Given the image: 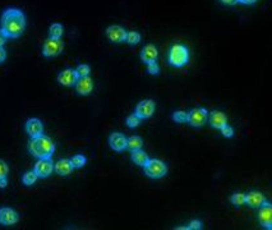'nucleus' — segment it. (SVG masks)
Segmentation results:
<instances>
[{"label":"nucleus","mask_w":272,"mask_h":230,"mask_svg":"<svg viewBox=\"0 0 272 230\" xmlns=\"http://www.w3.org/2000/svg\"><path fill=\"white\" fill-rule=\"evenodd\" d=\"M1 28L8 38H17L22 36L26 30V16L20 9L17 8H9L4 10L1 20H0Z\"/></svg>","instance_id":"1"},{"label":"nucleus","mask_w":272,"mask_h":230,"mask_svg":"<svg viewBox=\"0 0 272 230\" xmlns=\"http://www.w3.org/2000/svg\"><path fill=\"white\" fill-rule=\"evenodd\" d=\"M28 149L37 159H50L55 151V145L49 137L41 134L31 138Z\"/></svg>","instance_id":"2"},{"label":"nucleus","mask_w":272,"mask_h":230,"mask_svg":"<svg viewBox=\"0 0 272 230\" xmlns=\"http://www.w3.org/2000/svg\"><path fill=\"white\" fill-rule=\"evenodd\" d=\"M189 50L183 44L173 45L169 53V63L175 68H181L188 64Z\"/></svg>","instance_id":"3"},{"label":"nucleus","mask_w":272,"mask_h":230,"mask_svg":"<svg viewBox=\"0 0 272 230\" xmlns=\"http://www.w3.org/2000/svg\"><path fill=\"white\" fill-rule=\"evenodd\" d=\"M143 169H145L146 175L152 178V179H160V178L166 175V172H168L166 164L157 159H148V161L143 166Z\"/></svg>","instance_id":"4"},{"label":"nucleus","mask_w":272,"mask_h":230,"mask_svg":"<svg viewBox=\"0 0 272 230\" xmlns=\"http://www.w3.org/2000/svg\"><path fill=\"white\" fill-rule=\"evenodd\" d=\"M64 50V42L60 38H49L45 41L44 48H42V55L46 58H54L60 55Z\"/></svg>","instance_id":"5"},{"label":"nucleus","mask_w":272,"mask_h":230,"mask_svg":"<svg viewBox=\"0 0 272 230\" xmlns=\"http://www.w3.org/2000/svg\"><path fill=\"white\" fill-rule=\"evenodd\" d=\"M209 119V112L205 108H195L188 113V119L187 122L194 127V128H201Z\"/></svg>","instance_id":"6"},{"label":"nucleus","mask_w":272,"mask_h":230,"mask_svg":"<svg viewBox=\"0 0 272 230\" xmlns=\"http://www.w3.org/2000/svg\"><path fill=\"white\" fill-rule=\"evenodd\" d=\"M34 172H36L37 178H47L51 175V172H54V163L50 159H39L35 164Z\"/></svg>","instance_id":"7"},{"label":"nucleus","mask_w":272,"mask_h":230,"mask_svg":"<svg viewBox=\"0 0 272 230\" xmlns=\"http://www.w3.org/2000/svg\"><path fill=\"white\" fill-rule=\"evenodd\" d=\"M106 36H108V38L111 42H114V44H121V42H124L125 38H127V31L121 27V26L113 24V26L106 28Z\"/></svg>","instance_id":"8"},{"label":"nucleus","mask_w":272,"mask_h":230,"mask_svg":"<svg viewBox=\"0 0 272 230\" xmlns=\"http://www.w3.org/2000/svg\"><path fill=\"white\" fill-rule=\"evenodd\" d=\"M155 102L152 100H142L136 108L135 114L139 119H148L151 118L155 113Z\"/></svg>","instance_id":"9"},{"label":"nucleus","mask_w":272,"mask_h":230,"mask_svg":"<svg viewBox=\"0 0 272 230\" xmlns=\"http://www.w3.org/2000/svg\"><path fill=\"white\" fill-rule=\"evenodd\" d=\"M259 223L265 229L271 230L272 229V206L271 203L266 201L261 206V210L258 213Z\"/></svg>","instance_id":"10"},{"label":"nucleus","mask_w":272,"mask_h":230,"mask_svg":"<svg viewBox=\"0 0 272 230\" xmlns=\"http://www.w3.org/2000/svg\"><path fill=\"white\" fill-rule=\"evenodd\" d=\"M19 221V215L16 210L10 207L0 209V224L1 225H14Z\"/></svg>","instance_id":"11"},{"label":"nucleus","mask_w":272,"mask_h":230,"mask_svg":"<svg viewBox=\"0 0 272 230\" xmlns=\"http://www.w3.org/2000/svg\"><path fill=\"white\" fill-rule=\"evenodd\" d=\"M78 75L76 69H71V68H68V69H64L59 73L58 76V82L60 83V85L65 86V87H72V86L76 85V82L78 81Z\"/></svg>","instance_id":"12"},{"label":"nucleus","mask_w":272,"mask_h":230,"mask_svg":"<svg viewBox=\"0 0 272 230\" xmlns=\"http://www.w3.org/2000/svg\"><path fill=\"white\" fill-rule=\"evenodd\" d=\"M74 86H76L78 95L87 96L90 95L91 92H92V90H94V81L91 79L90 76H88V77H79Z\"/></svg>","instance_id":"13"},{"label":"nucleus","mask_w":272,"mask_h":230,"mask_svg":"<svg viewBox=\"0 0 272 230\" xmlns=\"http://www.w3.org/2000/svg\"><path fill=\"white\" fill-rule=\"evenodd\" d=\"M109 145L114 151L120 153V151H124L127 149V138L121 133H111V135L109 137Z\"/></svg>","instance_id":"14"},{"label":"nucleus","mask_w":272,"mask_h":230,"mask_svg":"<svg viewBox=\"0 0 272 230\" xmlns=\"http://www.w3.org/2000/svg\"><path fill=\"white\" fill-rule=\"evenodd\" d=\"M26 132L28 133V135H30L31 138L42 134V132H44V125H42L40 119L37 118L28 119L27 123H26Z\"/></svg>","instance_id":"15"},{"label":"nucleus","mask_w":272,"mask_h":230,"mask_svg":"<svg viewBox=\"0 0 272 230\" xmlns=\"http://www.w3.org/2000/svg\"><path fill=\"white\" fill-rule=\"evenodd\" d=\"M266 202V198L262 193L258 191H252L245 194V203L252 209H258Z\"/></svg>","instance_id":"16"},{"label":"nucleus","mask_w":272,"mask_h":230,"mask_svg":"<svg viewBox=\"0 0 272 230\" xmlns=\"http://www.w3.org/2000/svg\"><path fill=\"white\" fill-rule=\"evenodd\" d=\"M157 48L152 44L146 45L145 48L142 49L141 51V60L145 63V64H148V63H152V61H156L157 59Z\"/></svg>","instance_id":"17"},{"label":"nucleus","mask_w":272,"mask_h":230,"mask_svg":"<svg viewBox=\"0 0 272 230\" xmlns=\"http://www.w3.org/2000/svg\"><path fill=\"white\" fill-rule=\"evenodd\" d=\"M210 124H211L212 128L215 129H221L222 127H225L228 124V118L224 113L218 112V110H215L212 112L211 115H210Z\"/></svg>","instance_id":"18"},{"label":"nucleus","mask_w":272,"mask_h":230,"mask_svg":"<svg viewBox=\"0 0 272 230\" xmlns=\"http://www.w3.org/2000/svg\"><path fill=\"white\" fill-rule=\"evenodd\" d=\"M73 165H72L71 160L68 159H61L58 163L54 164V170L57 172V174L61 176H67L69 174H72L73 172Z\"/></svg>","instance_id":"19"},{"label":"nucleus","mask_w":272,"mask_h":230,"mask_svg":"<svg viewBox=\"0 0 272 230\" xmlns=\"http://www.w3.org/2000/svg\"><path fill=\"white\" fill-rule=\"evenodd\" d=\"M132 161L138 166H145V164L148 161V155L145 153V151H142L141 149L139 150H136V151H132Z\"/></svg>","instance_id":"20"},{"label":"nucleus","mask_w":272,"mask_h":230,"mask_svg":"<svg viewBox=\"0 0 272 230\" xmlns=\"http://www.w3.org/2000/svg\"><path fill=\"white\" fill-rule=\"evenodd\" d=\"M143 146V141H142L141 137L138 135H133L129 139H127V149H129L131 151H136V150L142 149Z\"/></svg>","instance_id":"21"},{"label":"nucleus","mask_w":272,"mask_h":230,"mask_svg":"<svg viewBox=\"0 0 272 230\" xmlns=\"http://www.w3.org/2000/svg\"><path fill=\"white\" fill-rule=\"evenodd\" d=\"M64 34V27L60 23H53L49 28V36L51 38H61Z\"/></svg>","instance_id":"22"},{"label":"nucleus","mask_w":272,"mask_h":230,"mask_svg":"<svg viewBox=\"0 0 272 230\" xmlns=\"http://www.w3.org/2000/svg\"><path fill=\"white\" fill-rule=\"evenodd\" d=\"M37 180L36 172L32 170V172H27L26 174H23V178H22V182H23L24 186H34Z\"/></svg>","instance_id":"23"},{"label":"nucleus","mask_w":272,"mask_h":230,"mask_svg":"<svg viewBox=\"0 0 272 230\" xmlns=\"http://www.w3.org/2000/svg\"><path fill=\"white\" fill-rule=\"evenodd\" d=\"M86 161L87 160H86V157L83 155H76L71 159V163L74 169H81V168H83L86 165Z\"/></svg>","instance_id":"24"},{"label":"nucleus","mask_w":272,"mask_h":230,"mask_svg":"<svg viewBox=\"0 0 272 230\" xmlns=\"http://www.w3.org/2000/svg\"><path fill=\"white\" fill-rule=\"evenodd\" d=\"M129 45H137L139 41H141V35L136 32V31H131V32H127V38H125Z\"/></svg>","instance_id":"25"},{"label":"nucleus","mask_w":272,"mask_h":230,"mask_svg":"<svg viewBox=\"0 0 272 230\" xmlns=\"http://www.w3.org/2000/svg\"><path fill=\"white\" fill-rule=\"evenodd\" d=\"M230 201H232L235 206H242L245 203V193H234L232 197H230Z\"/></svg>","instance_id":"26"},{"label":"nucleus","mask_w":272,"mask_h":230,"mask_svg":"<svg viewBox=\"0 0 272 230\" xmlns=\"http://www.w3.org/2000/svg\"><path fill=\"white\" fill-rule=\"evenodd\" d=\"M125 122H127V125L129 127V128H137L138 125L141 124V119L138 118L136 114H132L128 116Z\"/></svg>","instance_id":"27"},{"label":"nucleus","mask_w":272,"mask_h":230,"mask_svg":"<svg viewBox=\"0 0 272 230\" xmlns=\"http://www.w3.org/2000/svg\"><path fill=\"white\" fill-rule=\"evenodd\" d=\"M78 77H88L91 73V68L87 64H79L76 69Z\"/></svg>","instance_id":"28"},{"label":"nucleus","mask_w":272,"mask_h":230,"mask_svg":"<svg viewBox=\"0 0 272 230\" xmlns=\"http://www.w3.org/2000/svg\"><path fill=\"white\" fill-rule=\"evenodd\" d=\"M187 119H188V113L175 112L173 114V120L175 123H187Z\"/></svg>","instance_id":"29"},{"label":"nucleus","mask_w":272,"mask_h":230,"mask_svg":"<svg viewBox=\"0 0 272 230\" xmlns=\"http://www.w3.org/2000/svg\"><path fill=\"white\" fill-rule=\"evenodd\" d=\"M147 72L150 75L152 76H156L160 72V67L156 61H152V63H148L147 64Z\"/></svg>","instance_id":"30"},{"label":"nucleus","mask_w":272,"mask_h":230,"mask_svg":"<svg viewBox=\"0 0 272 230\" xmlns=\"http://www.w3.org/2000/svg\"><path fill=\"white\" fill-rule=\"evenodd\" d=\"M8 172H9V166H8V164L4 160L0 159V178L8 176Z\"/></svg>","instance_id":"31"},{"label":"nucleus","mask_w":272,"mask_h":230,"mask_svg":"<svg viewBox=\"0 0 272 230\" xmlns=\"http://www.w3.org/2000/svg\"><path fill=\"white\" fill-rule=\"evenodd\" d=\"M220 131H221L222 135H224V137H228V138H230V137H233V135H234V129H233L232 127H229L228 124H226L225 127H222Z\"/></svg>","instance_id":"32"},{"label":"nucleus","mask_w":272,"mask_h":230,"mask_svg":"<svg viewBox=\"0 0 272 230\" xmlns=\"http://www.w3.org/2000/svg\"><path fill=\"white\" fill-rule=\"evenodd\" d=\"M187 229H191V230H199V229H202V223L199 220L191 221V224H189V227L187 228Z\"/></svg>","instance_id":"33"},{"label":"nucleus","mask_w":272,"mask_h":230,"mask_svg":"<svg viewBox=\"0 0 272 230\" xmlns=\"http://www.w3.org/2000/svg\"><path fill=\"white\" fill-rule=\"evenodd\" d=\"M7 40H8V36L4 34L3 31L0 30V46H4V45L7 44Z\"/></svg>","instance_id":"34"},{"label":"nucleus","mask_w":272,"mask_h":230,"mask_svg":"<svg viewBox=\"0 0 272 230\" xmlns=\"http://www.w3.org/2000/svg\"><path fill=\"white\" fill-rule=\"evenodd\" d=\"M5 58H7V51L4 50L3 46H0V63H3Z\"/></svg>","instance_id":"35"},{"label":"nucleus","mask_w":272,"mask_h":230,"mask_svg":"<svg viewBox=\"0 0 272 230\" xmlns=\"http://www.w3.org/2000/svg\"><path fill=\"white\" fill-rule=\"evenodd\" d=\"M7 186H8L7 176H5V178H0V188H5Z\"/></svg>","instance_id":"36"},{"label":"nucleus","mask_w":272,"mask_h":230,"mask_svg":"<svg viewBox=\"0 0 272 230\" xmlns=\"http://www.w3.org/2000/svg\"><path fill=\"white\" fill-rule=\"evenodd\" d=\"M221 3H224L225 5H235L238 0H221Z\"/></svg>","instance_id":"37"},{"label":"nucleus","mask_w":272,"mask_h":230,"mask_svg":"<svg viewBox=\"0 0 272 230\" xmlns=\"http://www.w3.org/2000/svg\"><path fill=\"white\" fill-rule=\"evenodd\" d=\"M257 0H238V3L245 4V5H249V4H254Z\"/></svg>","instance_id":"38"}]
</instances>
